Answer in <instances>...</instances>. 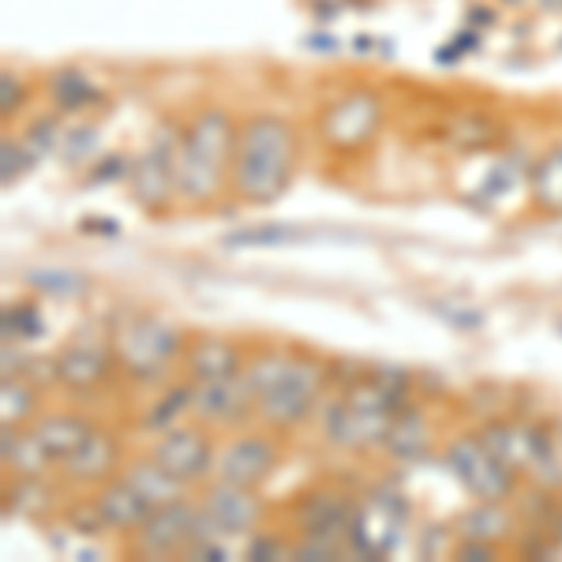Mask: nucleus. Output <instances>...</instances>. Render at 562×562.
<instances>
[{
	"label": "nucleus",
	"instance_id": "2f4dec72",
	"mask_svg": "<svg viewBox=\"0 0 562 562\" xmlns=\"http://www.w3.org/2000/svg\"><path fill=\"white\" fill-rule=\"evenodd\" d=\"M12 334H15V341H34V338H42V334H45V323H42L38 307H34V304H15V307H8V312H4V338H12Z\"/></svg>",
	"mask_w": 562,
	"mask_h": 562
},
{
	"label": "nucleus",
	"instance_id": "9d476101",
	"mask_svg": "<svg viewBox=\"0 0 562 562\" xmlns=\"http://www.w3.org/2000/svg\"><path fill=\"white\" fill-rule=\"evenodd\" d=\"M278 439L270 431H251L233 439L225 450H217L214 458V473L217 480H229V484L240 487H259L262 480L278 469Z\"/></svg>",
	"mask_w": 562,
	"mask_h": 562
},
{
	"label": "nucleus",
	"instance_id": "7ed1b4c3",
	"mask_svg": "<svg viewBox=\"0 0 562 562\" xmlns=\"http://www.w3.org/2000/svg\"><path fill=\"white\" fill-rule=\"evenodd\" d=\"M402 409V394L386 379H364L326 413V439L341 450L383 447L394 416Z\"/></svg>",
	"mask_w": 562,
	"mask_h": 562
},
{
	"label": "nucleus",
	"instance_id": "c85d7f7f",
	"mask_svg": "<svg viewBox=\"0 0 562 562\" xmlns=\"http://www.w3.org/2000/svg\"><path fill=\"white\" fill-rule=\"evenodd\" d=\"M192 397H195V383L173 386V390H169V394L161 397V402L147 413V424H150V428H158V431L173 428V420H177L180 413H192Z\"/></svg>",
	"mask_w": 562,
	"mask_h": 562
},
{
	"label": "nucleus",
	"instance_id": "72a5a7b5",
	"mask_svg": "<svg viewBox=\"0 0 562 562\" xmlns=\"http://www.w3.org/2000/svg\"><path fill=\"white\" fill-rule=\"evenodd\" d=\"M0 113L4 116H12V113H20L23 102H26V83H23V76H15V71H4L0 76Z\"/></svg>",
	"mask_w": 562,
	"mask_h": 562
},
{
	"label": "nucleus",
	"instance_id": "6ab92c4d",
	"mask_svg": "<svg viewBox=\"0 0 562 562\" xmlns=\"http://www.w3.org/2000/svg\"><path fill=\"white\" fill-rule=\"evenodd\" d=\"M244 371V352L225 338H199L188 349V375L192 383H211V379H229Z\"/></svg>",
	"mask_w": 562,
	"mask_h": 562
},
{
	"label": "nucleus",
	"instance_id": "473e14b6",
	"mask_svg": "<svg viewBox=\"0 0 562 562\" xmlns=\"http://www.w3.org/2000/svg\"><path fill=\"white\" fill-rule=\"evenodd\" d=\"M0 154H4V184H12L15 177H23V169L34 161V154L26 150V143L12 139V135H4V143H0Z\"/></svg>",
	"mask_w": 562,
	"mask_h": 562
},
{
	"label": "nucleus",
	"instance_id": "f8f14e48",
	"mask_svg": "<svg viewBox=\"0 0 562 562\" xmlns=\"http://www.w3.org/2000/svg\"><path fill=\"white\" fill-rule=\"evenodd\" d=\"M199 506H203L211 537H244V532L256 529V521L262 514L256 487H240V484H229V480H217V484L206 487Z\"/></svg>",
	"mask_w": 562,
	"mask_h": 562
},
{
	"label": "nucleus",
	"instance_id": "bb28decb",
	"mask_svg": "<svg viewBox=\"0 0 562 562\" xmlns=\"http://www.w3.org/2000/svg\"><path fill=\"white\" fill-rule=\"evenodd\" d=\"M510 514L503 510V503H480L473 514H465V521H461V529H465V537H476V540H503L506 532H510Z\"/></svg>",
	"mask_w": 562,
	"mask_h": 562
},
{
	"label": "nucleus",
	"instance_id": "b1692460",
	"mask_svg": "<svg viewBox=\"0 0 562 562\" xmlns=\"http://www.w3.org/2000/svg\"><path fill=\"white\" fill-rule=\"evenodd\" d=\"M532 199H537L540 211L562 214V139L532 169Z\"/></svg>",
	"mask_w": 562,
	"mask_h": 562
},
{
	"label": "nucleus",
	"instance_id": "4c0bfd02",
	"mask_svg": "<svg viewBox=\"0 0 562 562\" xmlns=\"http://www.w3.org/2000/svg\"><path fill=\"white\" fill-rule=\"evenodd\" d=\"M495 543L492 540H476V537H465V543L458 548V559H469V562H480V559H495Z\"/></svg>",
	"mask_w": 562,
	"mask_h": 562
},
{
	"label": "nucleus",
	"instance_id": "f704fd0d",
	"mask_svg": "<svg viewBox=\"0 0 562 562\" xmlns=\"http://www.w3.org/2000/svg\"><path fill=\"white\" fill-rule=\"evenodd\" d=\"M341 555V543H330V540H312V537H301L289 559H312V562H326V559H338Z\"/></svg>",
	"mask_w": 562,
	"mask_h": 562
},
{
	"label": "nucleus",
	"instance_id": "5701e85b",
	"mask_svg": "<svg viewBox=\"0 0 562 562\" xmlns=\"http://www.w3.org/2000/svg\"><path fill=\"white\" fill-rule=\"evenodd\" d=\"M383 447H386L397 461H416V458L428 454V447H431V428H428V420H424V413H416V409H405V413H402V409H397L394 428H390Z\"/></svg>",
	"mask_w": 562,
	"mask_h": 562
},
{
	"label": "nucleus",
	"instance_id": "f3484780",
	"mask_svg": "<svg viewBox=\"0 0 562 562\" xmlns=\"http://www.w3.org/2000/svg\"><path fill=\"white\" fill-rule=\"evenodd\" d=\"M90 506L98 510V518H102L105 529H116V532H135L154 510H158V506L135 492L124 476L113 480V484H105L102 492L90 498Z\"/></svg>",
	"mask_w": 562,
	"mask_h": 562
},
{
	"label": "nucleus",
	"instance_id": "c756f323",
	"mask_svg": "<svg viewBox=\"0 0 562 562\" xmlns=\"http://www.w3.org/2000/svg\"><path fill=\"white\" fill-rule=\"evenodd\" d=\"M293 240H301V233L289 229V225H262V229H240L225 237L229 248H278V244H293Z\"/></svg>",
	"mask_w": 562,
	"mask_h": 562
},
{
	"label": "nucleus",
	"instance_id": "58836bf2",
	"mask_svg": "<svg viewBox=\"0 0 562 562\" xmlns=\"http://www.w3.org/2000/svg\"><path fill=\"white\" fill-rule=\"evenodd\" d=\"M514 180H518V173H514L510 166H498L495 173L487 177L484 192H487V195H503V192H510V188H514Z\"/></svg>",
	"mask_w": 562,
	"mask_h": 562
},
{
	"label": "nucleus",
	"instance_id": "ddd939ff",
	"mask_svg": "<svg viewBox=\"0 0 562 562\" xmlns=\"http://www.w3.org/2000/svg\"><path fill=\"white\" fill-rule=\"evenodd\" d=\"M150 458L184 480V484H195V480H203L214 469L217 450L206 428H166L158 435V442H154Z\"/></svg>",
	"mask_w": 562,
	"mask_h": 562
},
{
	"label": "nucleus",
	"instance_id": "f03ea898",
	"mask_svg": "<svg viewBox=\"0 0 562 562\" xmlns=\"http://www.w3.org/2000/svg\"><path fill=\"white\" fill-rule=\"evenodd\" d=\"M233 154H237V128H233L225 109H203L184 128L180 143V188L177 199L203 206L217 199L225 173H233Z\"/></svg>",
	"mask_w": 562,
	"mask_h": 562
},
{
	"label": "nucleus",
	"instance_id": "a19ab883",
	"mask_svg": "<svg viewBox=\"0 0 562 562\" xmlns=\"http://www.w3.org/2000/svg\"><path fill=\"white\" fill-rule=\"evenodd\" d=\"M121 166H124L121 158H109V161H102V166H98V169H102V173L90 177V184H102V180H116V177H121Z\"/></svg>",
	"mask_w": 562,
	"mask_h": 562
},
{
	"label": "nucleus",
	"instance_id": "4468645a",
	"mask_svg": "<svg viewBox=\"0 0 562 562\" xmlns=\"http://www.w3.org/2000/svg\"><path fill=\"white\" fill-rule=\"evenodd\" d=\"M352 514H357V506H352L349 495L323 487V492H312L301 498V506H296V529H301V537H312V540L346 543Z\"/></svg>",
	"mask_w": 562,
	"mask_h": 562
},
{
	"label": "nucleus",
	"instance_id": "c9c22d12",
	"mask_svg": "<svg viewBox=\"0 0 562 562\" xmlns=\"http://www.w3.org/2000/svg\"><path fill=\"white\" fill-rule=\"evenodd\" d=\"M23 143H26V150H31L34 158H42V154L49 150L53 143H57V124H53V121H38L31 132L23 135Z\"/></svg>",
	"mask_w": 562,
	"mask_h": 562
},
{
	"label": "nucleus",
	"instance_id": "a211bd4d",
	"mask_svg": "<svg viewBox=\"0 0 562 562\" xmlns=\"http://www.w3.org/2000/svg\"><path fill=\"white\" fill-rule=\"evenodd\" d=\"M65 476L79 480V484H102L105 476H113V469L121 465V442H116L113 431L94 428L83 439V447L76 454H68L65 461Z\"/></svg>",
	"mask_w": 562,
	"mask_h": 562
},
{
	"label": "nucleus",
	"instance_id": "393cba45",
	"mask_svg": "<svg viewBox=\"0 0 562 562\" xmlns=\"http://www.w3.org/2000/svg\"><path fill=\"white\" fill-rule=\"evenodd\" d=\"M289 364H293V352L270 349V352H259L256 360H248L240 371V379H244V386L251 390V397L259 402L262 394H270V390L281 383V375L289 371Z\"/></svg>",
	"mask_w": 562,
	"mask_h": 562
},
{
	"label": "nucleus",
	"instance_id": "dca6fc26",
	"mask_svg": "<svg viewBox=\"0 0 562 562\" xmlns=\"http://www.w3.org/2000/svg\"><path fill=\"white\" fill-rule=\"evenodd\" d=\"M113 346L105 341H87L76 338L71 346L60 349L57 364H53V379L65 383L68 390H94L105 383L109 368H113Z\"/></svg>",
	"mask_w": 562,
	"mask_h": 562
},
{
	"label": "nucleus",
	"instance_id": "0eeeda50",
	"mask_svg": "<svg viewBox=\"0 0 562 562\" xmlns=\"http://www.w3.org/2000/svg\"><path fill=\"white\" fill-rule=\"evenodd\" d=\"M409 525V503L397 492H375L357 506L349 525V551L364 559H386L397 551L402 532Z\"/></svg>",
	"mask_w": 562,
	"mask_h": 562
},
{
	"label": "nucleus",
	"instance_id": "a878e982",
	"mask_svg": "<svg viewBox=\"0 0 562 562\" xmlns=\"http://www.w3.org/2000/svg\"><path fill=\"white\" fill-rule=\"evenodd\" d=\"M34 409H38L34 386L23 375H4V383H0V420H4V428H20L23 420H31Z\"/></svg>",
	"mask_w": 562,
	"mask_h": 562
},
{
	"label": "nucleus",
	"instance_id": "412c9836",
	"mask_svg": "<svg viewBox=\"0 0 562 562\" xmlns=\"http://www.w3.org/2000/svg\"><path fill=\"white\" fill-rule=\"evenodd\" d=\"M90 431H94V424L83 420V416H76V413H53V416H45L38 428H34L38 442L45 447V454H49L53 461H65L68 454H76Z\"/></svg>",
	"mask_w": 562,
	"mask_h": 562
},
{
	"label": "nucleus",
	"instance_id": "20e7f679",
	"mask_svg": "<svg viewBox=\"0 0 562 562\" xmlns=\"http://www.w3.org/2000/svg\"><path fill=\"white\" fill-rule=\"evenodd\" d=\"M184 349V338L173 323L158 319V315H132L121 323L113 338L116 364L128 371L132 379H154L161 375Z\"/></svg>",
	"mask_w": 562,
	"mask_h": 562
},
{
	"label": "nucleus",
	"instance_id": "7c9ffc66",
	"mask_svg": "<svg viewBox=\"0 0 562 562\" xmlns=\"http://www.w3.org/2000/svg\"><path fill=\"white\" fill-rule=\"evenodd\" d=\"M31 285L38 289V293H49V296H83L87 293V281L79 278V274H71V270H57V267H49V270H34L31 274Z\"/></svg>",
	"mask_w": 562,
	"mask_h": 562
},
{
	"label": "nucleus",
	"instance_id": "e433bc0d",
	"mask_svg": "<svg viewBox=\"0 0 562 562\" xmlns=\"http://www.w3.org/2000/svg\"><path fill=\"white\" fill-rule=\"evenodd\" d=\"M289 551H293V548H285V543H281L278 537L256 532V540L248 543V551H244V555H248V559H285Z\"/></svg>",
	"mask_w": 562,
	"mask_h": 562
},
{
	"label": "nucleus",
	"instance_id": "9b49d317",
	"mask_svg": "<svg viewBox=\"0 0 562 562\" xmlns=\"http://www.w3.org/2000/svg\"><path fill=\"white\" fill-rule=\"evenodd\" d=\"M379 121H383V102L368 90H352V94L338 98L323 116V139L338 150H357L375 135Z\"/></svg>",
	"mask_w": 562,
	"mask_h": 562
},
{
	"label": "nucleus",
	"instance_id": "423d86ee",
	"mask_svg": "<svg viewBox=\"0 0 562 562\" xmlns=\"http://www.w3.org/2000/svg\"><path fill=\"white\" fill-rule=\"evenodd\" d=\"M326 383V368L315 357H293V364L281 375V383L270 394L259 397V420L274 431H289L312 416L319 390Z\"/></svg>",
	"mask_w": 562,
	"mask_h": 562
},
{
	"label": "nucleus",
	"instance_id": "f257e3e1",
	"mask_svg": "<svg viewBox=\"0 0 562 562\" xmlns=\"http://www.w3.org/2000/svg\"><path fill=\"white\" fill-rule=\"evenodd\" d=\"M296 169V132L274 113L251 116L237 132L233 154V188L244 203H274Z\"/></svg>",
	"mask_w": 562,
	"mask_h": 562
},
{
	"label": "nucleus",
	"instance_id": "1a4fd4ad",
	"mask_svg": "<svg viewBox=\"0 0 562 562\" xmlns=\"http://www.w3.org/2000/svg\"><path fill=\"white\" fill-rule=\"evenodd\" d=\"M450 473L480 503H503L514 492V469L484 447V439H454L447 447Z\"/></svg>",
	"mask_w": 562,
	"mask_h": 562
},
{
	"label": "nucleus",
	"instance_id": "4be33fe9",
	"mask_svg": "<svg viewBox=\"0 0 562 562\" xmlns=\"http://www.w3.org/2000/svg\"><path fill=\"white\" fill-rule=\"evenodd\" d=\"M0 454H4V465L12 469L20 480L31 476H45V469L53 465V458L45 454V447L38 442V435H23L20 428H4V439H0Z\"/></svg>",
	"mask_w": 562,
	"mask_h": 562
},
{
	"label": "nucleus",
	"instance_id": "cd10ccee",
	"mask_svg": "<svg viewBox=\"0 0 562 562\" xmlns=\"http://www.w3.org/2000/svg\"><path fill=\"white\" fill-rule=\"evenodd\" d=\"M53 98H57L60 109L76 113V109H87L98 98L94 79H87L83 71H57L53 76Z\"/></svg>",
	"mask_w": 562,
	"mask_h": 562
},
{
	"label": "nucleus",
	"instance_id": "39448f33",
	"mask_svg": "<svg viewBox=\"0 0 562 562\" xmlns=\"http://www.w3.org/2000/svg\"><path fill=\"white\" fill-rule=\"evenodd\" d=\"M206 537H211V529H206L203 506L192 503V498H177L169 506H158L135 529V551L143 559H173V555H188Z\"/></svg>",
	"mask_w": 562,
	"mask_h": 562
},
{
	"label": "nucleus",
	"instance_id": "ea45409f",
	"mask_svg": "<svg viewBox=\"0 0 562 562\" xmlns=\"http://www.w3.org/2000/svg\"><path fill=\"white\" fill-rule=\"evenodd\" d=\"M83 233H98V237H116V233H121V225H116L113 217H87Z\"/></svg>",
	"mask_w": 562,
	"mask_h": 562
},
{
	"label": "nucleus",
	"instance_id": "6e6552de",
	"mask_svg": "<svg viewBox=\"0 0 562 562\" xmlns=\"http://www.w3.org/2000/svg\"><path fill=\"white\" fill-rule=\"evenodd\" d=\"M180 143L184 132H177L173 124H161L150 135L147 150L135 158L132 166V192L147 211H161L180 188Z\"/></svg>",
	"mask_w": 562,
	"mask_h": 562
},
{
	"label": "nucleus",
	"instance_id": "aec40b11",
	"mask_svg": "<svg viewBox=\"0 0 562 562\" xmlns=\"http://www.w3.org/2000/svg\"><path fill=\"white\" fill-rule=\"evenodd\" d=\"M128 484L139 492L143 498H150L154 506H169V503H177V498H188V487L192 484H184L180 476L169 473L166 465H158L154 458L147 461H132L128 469L121 473Z\"/></svg>",
	"mask_w": 562,
	"mask_h": 562
},
{
	"label": "nucleus",
	"instance_id": "2eb2a0df",
	"mask_svg": "<svg viewBox=\"0 0 562 562\" xmlns=\"http://www.w3.org/2000/svg\"><path fill=\"white\" fill-rule=\"evenodd\" d=\"M251 405H259V402L251 397V390L244 386L240 375L211 379V383H195L192 413L203 424H214V428H229V424H240L244 416L251 413Z\"/></svg>",
	"mask_w": 562,
	"mask_h": 562
}]
</instances>
